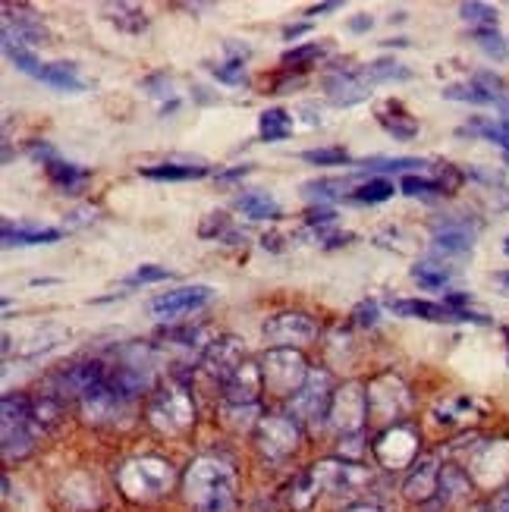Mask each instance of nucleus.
<instances>
[{"label": "nucleus", "instance_id": "f257e3e1", "mask_svg": "<svg viewBox=\"0 0 509 512\" xmlns=\"http://www.w3.org/2000/svg\"><path fill=\"white\" fill-rule=\"evenodd\" d=\"M183 497L192 512H236L233 462L217 453L192 459L183 475Z\"/></svg>", "mask_w": 509, "mask_h": 512}, {"label": "nucleus", "instance_id": "f03ea898", "mask_svg": "<svg viewBox=\"0 0 509 512\" xmlns=\"http://www.w3.org/2000/svg\"><path fill=\"white\" fill-rule=\"evenodd\" d=\"M176 475L173 465L161 456H136L126 459L117 469V487L120 494L132 503H154L164 494H170Z\"/></svg>", "mask_w": 509, "mask_h": 512}, {"label": "nucleus", "instance_id": "7ed1b4c3", "mask_svg": "<svg viewBox=\"0 0 509 512\" xmlns=\"http://www.w3.org/2000/svg\"><path fill=\"white\" fill-rule=\"evenodd\" d=\"M148 425L164 437H183L195 425V399L186 384L167 381L164 387L151 390L145 406Z\"/></svg>", "mask_w": 509, "mask_h": 512}, {"label": "nucleus", "instance_id": "20e7f679", "mask_svg": "<svg viewBox=\"0 0 509 512\" xmlns=\"http://www.w3.org/2000/svg\"><path fill=\"white\" fill-rule=\"evenodd\" d=\"M466 475L472 481V487L484 494H500L509 487V437H497V440H478L466 453Z\"/></svg>", "mask_w": 509, "mask_h": 512}, {"label": "nucleus", "instance_id": "39448f33", "mask_svg": "<svg viewBox=\"0 0 509 512\" xmlns=\"http://www.w3.org/2000/svg\"><path fill=\"white\" fill-rule=\"evenodd\" d=\"M0 428H4V459L7 462L26 459L35 450L38 437L44 434L41 425L35 421L32 396H26V393H7L4 396V418H0Z\"/></svg>", "mask_w": 509, "mask_h": 512}, {"label": "nucleus", "instance_id": "423d86ee", "mask_svg": "<svg viewBox=\"0 0 509 512\" xmlns=\"http://www.w3.org/2000/svg\"><path fill=\"white\" fill-rule=\"evenodd\" d=\"M258 368H261L264 393L286 399V403L302 390L308 374H312V368H308L305 355L299 349H264Z\"/></svg>", "mask_w": 509, "mask_h": 512}, {"label": "nucleus", "instance_id": "0eeeda50", "mask_svg": "<svg viewBox=\"0 0 509 512\" xmlns=\"http://www.w3.org/2000/svg\"><path fill=\"white\" fill-rule=\"evenodd\" d=\"M136 399L139 396H132L114 377V371L107 368L101 381L82 393L79 412L85 421H92V425H117L120 418H126L132 412V403H136Z\"/></svg>", "mask_w": 509, "mask_h": 512}, {"label": "nucleus", "instance_id": "6e6552de", "mask_svg": "<svg viewBox=\"0 0 509 512\" xmlns=\"http://www.w3.org/2000/svg\"><path fill=\"white\" fill-rule=\"evenodd\" d=\"M365 393H368V421H378V425L387 428L403 425V418L412 409V393L400 374L384 371L378 377H371L365 384Z\"/></svg>", "mask_w": 509, "mask_h": 512}, {"label": "nucleus", "instance_id": "1a4fd4ad", "mask_svg": "<svg viewBox=\"0 0 509 512\" xmlns=\"http://www.w3.org/2000/svg\"><path fill=\"white\" fill-rule=\"evenodd\" d=\"M302 437H305V428L290 412H268V415H261L255 425V447L271 462L293 456L302 447Z\"/></svg>", "mask_w": 509, "mask_h": 512}, {"label": "nucleus", "instance_id": "9d476101", "mask_svg": "<svg viewBox=\"0 0 509 512\" xmlns=\"http://www.w3.org/2000/svg\"><path fill=\"white\" fill-rule=\"evenodd\" d=\"M334 377L324 368H312L308 374V381L302 384V390L290 399V412L302 428H315L321 421H327V412H330V403H334Z\"/></svg>", "mask_w": 509, "mask_h": 512}, {"label": "nucleus", "instance_id": "9b49d317", "mask_svg": "<svg viewBox=\"0 0 509 512\" xmlns=\"http://www.w3.org/2000/svg\"><path fill=\"white\" fill-rule=\"evenodd\" d=\"M327 425L340 434V440L362 437V431L368 425V393H365V384L349 381V384L337 387L334 403H330V412H327Z\"/></svg>", "mask_w": 509, "mask_h": 512}, {"label": "nucleus", "instance_id": "f8f14e48", "mask_svg": "<svg viewBox=\"0 0 509 512\" xmlns=\"http://www.w3.org/2000/svg\"><path fill=\"white\" fill-rule=\"evenodd\" d=\"M418 450H422V434H418L412 425H393V428H384L378 434V440H374V459L381 462V469L387 472H403V469H412V465L422 459L418 456Z\"/></svg>", "mask_w": 509, "mask_h": 512}, {"label": "nucleus", "instance_id": "ddd939ff", "mask_svg": "<svg viewBox=\"0 0 509 512\" xmlns=\"http://www.w3.org/2000/svg\"><path fill=\"white\" fill-rule=\"evenodd\" d=\"M308 475H312L321 494H337V497H352L371 484V472L352 459H321L308 469Z\"/></svg>", "mask_w": 509, "mask_h": 512}, {"label": "nucleus", "instance_id": "4468645a", "mask_svg": "<svg viewBox=\"0 0 509 512\" xmlns=\"http://www.w3.org/2000/svg\"><path fill=\"white\" fill-rule=\"evenodd\" d=\"M387 308L400 318H418V321H434V324H481L488 327L491 318L472 308H450L444 302H425V299H390Z\"/></svg>", "mask_w": 509, "mask_h": 512}, {"label": "nucleus", "instance_id": "2eb2a0df", "mask_svg": "<svg viewBox=\"0 0 509 512\" xmlns=\"http://www.w3.org/2000/svg\"><path fill=\"white\" fill-rule=\"evenodd\" d=\"M261 333H264V343L271 349H296V346L318 340L321 327L315 318L302 315V311H283V315L264 321Z\"/></svg>", "mask_w": 509, "mask_h": 512}, {"label": "nucleus", "instance_id": "dca6fc26", "mask_svg": "<svg viewBox=\"0 0 509 512\" xmlns=\"http://www.w3.org/2000/svg\"><path fill=\"white\" fill-rule=\"evenodd\" d=\"M214 299V289L211 286H180V289H170V293H161L158 299H151V315L154 318H183V315H192V311L205 308L208 302Z\"/></svg>", "mask_w": 509, "mask_h": 512}, {"label": "nucleus", "instance_id": "f3484780", "mask_svg": "<svg viewBox=\"0 0 509 512\" xmlns=\"http://www.w3.org/2000/svg\"><path fill=\"white\" fill-rule=\"evenodd\" d=\"M261 393H264L261 368L246 362L224 384V409H230V412H261V406H258Z\"/></svg>", "mask_w": 509, "mask_h": 512}, {"label": "nucleus", "instance_id": "a211bd4d", "mask_svg": "<svg viewBox=\"0 0 509 512\" xmlns=\"http://www.w3.org/2000/svg\"><path fill=\"white\" fill-rule=\"evenodd\" d=\"M242 365H246V346H242V340H236V337H220L202 352V368L220 387H224Z\"/></svg>", "mask_w": 509, "mask_h": 512}, {"label": "nucleus", "instance_id": "6ab92c4d", "mask_svg": "<svg viewBox=\"0 0 509 512\" xmlns=\"http://www.w3.org/2000/svg\"><path fill=\"white\" fill-rule=\"evenodd\" d=\"M440 475H444L440 456H434V453L422 456V459L412 465L406 481H403L406 500H412V503H434L437 494H440Z\"/></svg>", "mask_w": 509, "mask_h": 512}, {"label": "nucleus", "instance_id": "aec40b11", "mask_svg": "<svg viewBox=\"0 0 509 512\" xmlns=\"http://www.w3.org/2000/svg\"><path fill=\"white\" fill-rule=\"evenodd\" d=\"M475 230L478 224H466V220H440L434 224V258H462L475 246Z\"/></svg>", "mask_w": 509, "mask_h": 512}, {"label": "nucleus", "instance_id": "412c9836", "mask_svg": "<svg viewBox=\"0 0 509 512\" xmlns=\"http://www.w3.org/2000/svg\"><path fill=\"white\" fill-rule=\"evenodd\" d=\"M368 88H371V85H368L365 76H362V66H359V70H349V66H340V70H330V73L324 76V92L330 95V101H334V104H343V107L365 101V98H368Z\"/></svg>", "mask_w": 509, "mask_h": 512}, {"label": "nucleus", "instance_id": "4be33fe9", "mask_svg": "<svg viewBox=\"0 0 509 512\" xmlns=\"http://www.w3.org/2000/svg\"><path fill=\"white\" fill-rule=\"evenodd\" d=\"M481 415H484V406L472 396L440 399V403L434 406V412H431V418L437 421V425H444V428H466V425H472V421H478Z\"/></svg>", "mask_w": 509, "mask_h": 512}, {"label": "nucleus", "instance_id": "5701e85b", "mask_svg": "<svg viewBox=\"0 0 509 512\" xmlns=\"http://www.w3.org/2000/svg\"><path fill=\"white\" fill-rule=\"evenodd\" d=\"M4 246H51V242L63 239V230L57 227H29V224H13L4 220Z\"/></svg>", "mask_w": 509, "mask_h": 512}, {"label": "nucleus", "instance_id": "b1692460", "mask_svg": "<svg viewBox=\"0 0 509 512\" xmlns=\"http://www.w3.org/2000/svg\"><path fill=\"white\" fill-rule=\"evenodd\" d=\"M378 120H381V126L390 132V136H393L396 142H412V139L418 136V123H415V117L409 114V110H406L400 101H387V104H381V107H378Z\"/></svg>", "mask_w": 509, "mask_h": 512}, {"label": "nucleus", "instance_id": "393cba45", "mask_svg": "<svg viewBox=\"0 0 509 512\" xmlns=\"http://www.w3.org/2000/svg\"><path fill=\"white\" fill-rule=\"evenodd\" d=\"M44 170H48V180H51L54 186H60L63 192H70V195H76V192L85 186L88 176H92L85 167L70 164V161H60V158L48 161V164H44Z\"/></svg>", "mask_w": 509, "mask_h": 512}, {"label": "nucleus", "instance_id": "a878e982", "mask_svg": "<svg viewBox=\"0 0 509 512\" xmlns=\"http://www.w3.org/2000/svg\"><path fill=\"white\" fill-rule=\"evenodd\" d=\"M236 211H242L249 220H277L280 217L277 198L268 192H242L236 198Z\"/></svg>", "mask_w": 509, "mask_h": 512}, {"label": "nucleus", "instance_id": "bb28decb", "mask_svg": "<svg viewBox=\"0 0 509 512\" xmlns=\"http://www.w3.org/2000/svg\"><path fill=\"white\" fill-rule=\"evenodd\" d=\"M211 170L202 164H158V167H142V176L148 180H161V183H186V180H202Z\"/></svg>", "mask_w": 509, "mask_h": 512}, {"label": "nucleus", "instance_id": "cd10ccee", "mask_svg": "<svg viewBox=\"0 0 509 512\" xmlns=\"http://www.w3.org/2000/svg\"><path fill=\"white\" fill-rule=\"evenodd\" d=\"M258 136L264 142H283L293 136V117L286 110L274 107V110H264L258 117Z\"/></svg>", "mask_w": 509, "mask_h": 512}, {"label": "nucleus", "instance_id": "c85d7f7f", "mask_svg": "<svg viewBox=\"0 0 509 512\" xmlns=\"http://www.w3.org/2000/svg\"><path fill=\"white\" fill-rule=\"evenodd\" d=\"M41 82H48L57 92H82L85 82L76 70V63H44Z\"/></svg>", "mask_w": 509, "mask_h": 512}, {"label": "nucleus", "instance_id": "c756f323", "mask_svg": "<svg viewBox=\"0 0 509 512\" xmlns=\"http://www.w3.org/2000/svg\"><path fill=\"white\" fill-rule=\"evenodd\" d=\"M459 136H481L488 139L500 148L509 151V120H484V117H475L469 120L466 126L459 129Z\"/></svg>", "mask_w": 509, "mask_h": 512}, {"label": "nucleus", "instance_id": "7c9ffc66", "mask_svg": "<svg viewBox=\"0 0 509 512\" xmlns=\"http://www.w3.org/2000/svg\"><path fill=\"white\" fill-rule=\"evenodd\" d=\"M104 13H107V19L114 22L117 29H123L129 35H139V32L148 29V16L136 4H110V7H104Z\"/></svg>", "mask_w": 509, "mask_h": 512}, {"label": "nucleus", "instance_id": "2f4dec72", "mask_svg": "<svg viewBox=\"0 0 509 512\" xmlns=\"http://www.w3.org/2000/svg\"><path fill=\"white\" fill-rule=\"evenodd\" d=\"M227 54H230V60L211 66V73L217 76V82L242 85V82H246V57H249V51L246 48H236V44H227Z\"/></svg>", "mask_w": 509, "mask_h": 512}, {"label": "nucleus", "instance_id": "473e14b6", "mask_svg": "<svg viewBox=\"0 0 509 512\" xmlns=\"http://www.w3.org/2000/svg\"><path fill=\"white\" fill-rule=\"evenodd\" d=\"M362 76H365L368 85H378V82H406V79H412V73L406 70V66L396 63L393 57H381V60L362 66Z\"/></svg>", "mask_w": 509, "mask_h": 512}, {"label": "nucleus", "instance_id": "72a5a7b5", "mask_svg": "<svg viewBox=\"0 0 509 512\" xmlns=\"http://www.w3.org/2000/svg\"><path fill=\"white\" fill-rule=\"evenodd\" d=\"M412 280L422 289H444L453 280V271L444 261H422L412 267Z\"/></svg>", "mask_w": 509, "mask_h": 512}, {"label": "nucleus", "instance_id": "f704fd0d", "mask_svg": "<svg viewBox=\"0 0 509 512\" xmlns=\"http://www.w3.org/2000/svg\"><path fill=\"white\" fill-rule=\"evenodd\" d=\"M4 51H7L10 63L16 66L19 73H26V76H35V79H41V73H44V63L35 57V51H32V48H26V44H19V41H10V38H4Z\"/></svg>", "mask_w": 509, "mask_h": 512}, {"label": "nucleus", "instance_id": "c9c22d12", "mask_svg": "<svg viewBox=\"0 0 509 512\" xmlns=\"http://www.w3.org/2000/svg\"><path fill=\"white\" fill-rule=\"evenodd\" d=\"M393 192H396V189H393L390 180H384V176H374V180L356 186V192H352L349 202H359V205H381V202H387V198H393Z\"/></svg>", "mask_w": 509, "mask_h": 512}, {"label": "nucleus", "instance_id": "e433bc0d", "mask_svg": "<svg viewBox=\"0 0 509 512\" xmlns=\"http://www.w3.org/2000/svg\"><path fill=\"white\" fill-rule=\"evenodd\" d=\"M308 195H315V198H321V202H324V198H352V192H356V189H352V180H346V176H334V180H312V183H305L302 186Z\"/></svg>", "mask_w": 509, "mask_h": 512}, {"label": "nucleus", "instance_id": "4c0bfd02", "mask_svg": "<svg viewBox=\"0 0 509 512\" xmlns=\"http://www.w3.org/2000/svg\"><path fill=\"white\" fill-rule=\"evenodd\" d=\"M415 167L422 170L428 164L418 158H371V161L359 164L362 173H403V170H415Z\"/></svg>", "mask_w": 509, "mask_h": 512}, {"label": "nucleus", "instance_id": "58836bf2", "mask_svg": "<svg viewBox=\"0 0 509 512\" xmlns=\"http://www.w3.org/2000/svg\"><path fill=\"white\" fill-rule=\"evenodd\" d=\"M198 236L202 239H227V242H236V239H242L236 230H233V224H230V217L227 214H208L205 220H202V227H198Z\"/></svg>", "mask_w": 509, "mask_h": 512}, {"label": "nucleus", "instance_id": "ea45409f", "mask_svg": "<svg viewBox=\"0 0 509 512\" xmlns=\"http://www.w3.org/2000/svg\"><path fill=\"white\" fill-rule=\"evenodd\" d=\"M444 98H450V101H462V104H478V107H484V104H491V98H488V92L472 79V82H456V85H447L444 88Z\"/></svg>", "mask_w": 509, "mask_h": 512}, {"label": "nucleus", "instance_id": "a19ab883", "mask_svg": "<svg viewBox=\"0 0 509 512\" xmlns=\"http://www.w3.org/2000/svg\"><path fill=\"white\" fill-rule=\"evenodd\" d=\"M472 35L478 41V48L488 57H494V60H506L509 57V44L500 35V29H472Z\"/></svg>", "mask_w": 509, "mask_h": 512}, {"label": "nucleus", "instance_id": "79ce46f5", "mask_svg": "<svg viewBox=\"0 0 509 512\" xmlns=\"http://www.w3.org/2000/svg\"><path fill=\"white\" fill-rule=\"evenodd\" d=\"M459 13L472 29H497V10L491 4H462Z\"/></svg>", "mask_w": 509, "mask_h": 512}, {"label": "nucleus", "instance_id": "37998d69", "mask_svg": "<svg viewBox=\"0 0 509 512\" xmlns=\"http://www.w3.org/2000/svg\"><path fill=\"white\" fill-rule=\"evenodd\" d=\"M400 189H403V195H409V198H440V195H444V189H440L437 180H425V176H412V173L403 176Z\"/></svg>", "mask_w": 509, "mask_h": 512}, {"label": "nucleus", "instance_id": "c03bdc74", "mask_svg": "<svg viewBox=\"0 0 509 512\" xmlns=\"http://www.w3.org/2000/svg\"><path fill=\"white\" fill-rule=\"evenodd\" d=\"M302 161L318 164V167H337V164H349V154L343 148H312V151H302Z\"/></svg>", "mask_w": 509, "mask_h": 512}, {"label": "nucleus", "instance_id": "a18cd8bd", "mask_svg": "<svg viewBox=\"0 0 509 512\" xmlns=\"http://www.w3.org/2000/svg\"><path fill=\"white\" fill-rule=\"evenodd\" d=\"M321 54H324L321 44L308 41V44H299V48H293V51H286L283 54V66H308V63H315Z\"/></svg>", "mask_w": 509, "mask_h": 512}, {"label": "nucleus", "instance_id": "49530a36", "mask_svg": "<svg viewBox=\"0 0 509 512\" xmlns=\"http://www.w3.org/2000/svg\"><path fill=\"white\" fill-rule=\"evenodd\" d=\"M173 271H167V267H158V264H142L136 274H132L126 280V286H139V283H161V280H170Z\"/></svg>", "mask_w": 509, "mask_h": 512}, {"label": "nucleus", "instance_id": "de8ad7c7", "mask_svg": "<svg viewBox=\"0 0 509 512\" xmlns=\"http://www.w3.org/2000/svg\"><path fill=\"white\" fill-rule=\"evenodd\" d=\"M352 321H356L359 327H374V324H378V302L365 299L362 305H356V311H352Z\"/></svg>", "mask_w": 509, "mask_h": 512}, {"label": "nucleus", "instance_id": "09e8293b", "mask_svg": "<svg viewBox=\"0 0 509 512\" xmlns=\"http://www.w3.org/2000/svg\"><path fill=\"white\" fill-rule=\"evenodd\" d=\"M95 214H98V211H95L92 205H85V208H76V211H70V214H66V230H76V227L92 224Z\"/></svg>", "mask_w": 509, "mask_h": 512}, {"label": "nucleus", "instance_id": "8fccbe9b", "mask_svg": "<svg viewBox=\"0 0 509 512\" xmlns=\"http://www.w3.org/2000/svg\"><path fill=\"white\" fill-rule=\"evenodd\" d=\"M249 170H252V167H246V164H242V167H233V170H227V173H220V176H217V183H233V180H242V176H249Z\"/></svg>", "mask_w": 509, "mask_h": 512}, {"label": "nucleus", "instance_id": "3c124183", "mask_svg": "<svg viewBox=\"0 0 509 512\" xmlns=\"http://www.w3.org/2000/svg\"><path fill=\"white\" fill-rule=\"evenodd\" d=\"M491 512H509V487H506V491H500V494H494Z\"/></svg>", "mask_w": 509, "mask_h": 512}, {"label": "nucleus", "instance_id": "603ef678", "mask_svg": "<svg viewBox=\"0 0 509 512\" xmlns=\"http://www.w3.org/2000/svg\"><path fill=\"white\" fill-rule=\"evenodd\" d=\"M371 26H374V19H371L368 13H362V16H356V19L349 22V29H352V32H368Z\"/></svg>", "mask_w": 509, "mask_h": 512}, {"label": "nucleus", "instance_id": "864d4df0", "mask_svg": "<svg viewBox=\"0 0 509 512\" xmlns=\"http://www.w3.org/2000/svg\"><path fill=\"white\" fill-rule=\"evenodd\" d=\"M308 29H312V26H308V22H299V26H286V29H283V38H286V41H293V38L305 35Z\"/></svg>", "mask_w": 509, "mask_h": 512}, {"label": "nucleus", "instance_id": "5fc2aeb1", "mask_svg": "<svg viewBox=\"0 0 509 512\" xmlns=\"http://www.w3.org/2000/svg\"><path fill=\"white\" fill-rule=\"evenodd\" d=\"M330 10H340V4H318V7H308L305 16H318V13H330Z\"/></svg>", "mask_w": 509, "mask_h": 512}, {"label": "nucleus", "instance_id": "6e6d98bb", "mask_svg": "<svg viewBox=\"0 0 509 512\" xmlns=\"http://www.w3.org/2000/svg\"><path fill=\"white\" fill-rule=\"evenodd\" d=\"M343 512H384L381 506H374V503H356V506H349Z\"/></svg>", "mask_w": 509, "mask_h": 512}, {"label": "nucleus", "instance_id": "4d7b16f0", "mask_svg": "<svg viewBox=\"0 0 509 512\" xmlns=\"http://www.w3.org/2000/svg\"><path fill=\"white\" fill-rule=\"evenodd\" d=\"M494 280H497V283H500V286L506 289V296H509V271H503V274H497Z\"/></svg>", "mask_w": 509, "mask_h": 512}, {"label": "nucleus", "instance_id": "13d9d810", "mask_svg": "<svg viewBox=\"0 0 509 512\" xmlns=\"http://www.w3.org/2000/svg\"><path fill=\"white\" fill-rule=\"evenodd\" d=\"M503 255H509V236L503 239Z\"/></svg>", "mask_w": 509, "mask_h": 512}]
</instances>
